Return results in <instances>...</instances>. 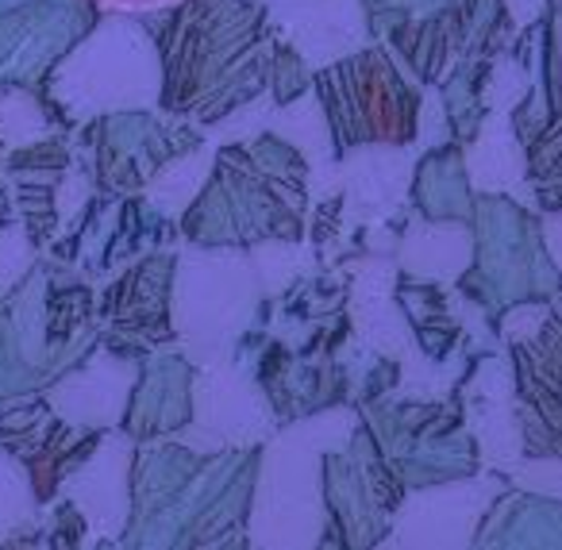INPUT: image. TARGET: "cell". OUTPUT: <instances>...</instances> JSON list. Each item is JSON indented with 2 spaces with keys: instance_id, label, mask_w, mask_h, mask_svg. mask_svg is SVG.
Segmentation results:
<instances>
[{
  "instance_id": "1",
  "label": "cell",
  "mask_w": 562,
  "mask_h": 550,
  "mask_svg": "<svg viewBox=\"0 0 562 550\" xmlns=\"http://www.w3.org/2000/svg\"><path fill=\"white\" fill-rule=\"evenodd\" d=\"M127 378H132V366L120 362L112 378H101V385H89V373H81L70 385L55 389V404L74 424H112L120 416V401H124L127 385H132Z\"/></svg>"
},
{
  "instance_id": "2",
  "label": "cell",
  "mask_w": 562,
  "mask_h": 550,
  "mask_svg": "<svg viewBox=\"0 0 562 550\" xmlns=\"http://www.w3.org/2000/svg\"><path fill=\"white\" fill-rule=\"evenodd\" d=\"M47 135L40 104L24 93H0V139L4 143H32Z\"/></svg>"
},
{
  "instance_id": "3",
  "label": "cell",
  "mask_w": 562,
  "mask_h": 550,
  "mask_svg": "<svg viewBox=\"0 0 562 550\" xmlns=\"http://www.w3.org/2000/svg\"><path fill=\"white\" fill-rule=\"evenodd\" d=\"M27 516H32V504H27L24 473L9 454H0V531H9Z\"/></svg>"
},
{
  "instance_id": "4",
  "label": "cell",
  "mask_w": 562,
  "mask_h": 550,
  "mask_svg": "<svg viewBox=\"0 0 562 550\" xmlns=\"http://www.w3.org/2000/svg\"><path fill=\"white\" fill-rule=\"evenodd\" d=\"M27 258H32V250H27V239L16 232V227L0 235V266H4V273H9V285L20 278V270L27 266ZM0 289H4V281H0Z\"/></svg>"
},
{
  "instance_id": "5",
  "label": "cell",
  "mask_w": 562,
  "mask_h": 550,
  "mask_svg": "<svg viewBox=\"0 0 562 550\" xmlns=\"http://www.w3.org/2000/svg\"><path fill=\"white\" fill-rule=\"evenodd\" d=\"M516 12V24H528V20L539 16V9H543V0H508Z\"/></svg>"
}]
</instances>
